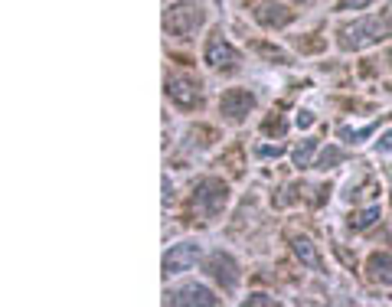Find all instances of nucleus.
I'll list each match as a JSON object with an SVG mask.
<instances>
[{
    "label": "nucleus",
    "instance_id": "obj_1",
    "mask_svg": "<svg viewBox=\"0 0 392 307\" xmlns=\"http://www.w3.org/2000/svg\"><path fill=\"white\" fill-rule=\"evenodd\" d=\"M392 33V23L389 17H367V20H357L353 26H347L340 33V50H363V46H373L379 40Z\"/></svg>",
    "mask_w": 392,
    "mask_h": 307
},
{
    "label": "nucleus",
    "instance_id": "obj_2",
    "mask_svg": "<svg viewBox=\"0 0 392 307\" xmlns=\"http://www.w3.org/2000/svg\"><path fill=\"white\" fill-rule=\"evenodd\" d=\"M226 203H229V187L222 183V180L216 177H206L196 183V193H193V209L200 216H203L206 222L216 219V216L226 209Z\"/></svg>",
    "mask_w": 392,
    "mask_h": 307
},
{
    "label": "nucleus",
    "instance_id": "obj_3",
    "mask_svg": "<svg viewBox=\"0 0 392 307\" xmlns=\"http://www.w3.org/2000/svg\"><path fill=\"white\" fill-rule=\"evenodd\" d=\"M200 23H203V10L193 7V4H177V7H171V10H167V17H163L167 33L177 36V40H187V36H193Z\"/></svg>",
    "mask_w": 392,
    "mask_h": 307
},
{
    "label": "nucleus",
    "instance_id": "obj_4",
    "mask_svg": "<svg viewBox=\"0 0 392 307\" xmlns=\"http://www.w3.org/2000/svg\"><path fill=\"white\" fill-rule=\"evenodd\" d=\"M203 62H206L209 69H216V72H232V69L242 62V56H239V50H232V46L222 40L219 30H216V33L206 40Z\"/></svg>",
    "mask_w": 392,
    "mask_h": 307
},
{
    "label": "nucleus",
    "instance_id": "obj_5",
    "mask_svg": "<svg viewBox=\"0 0 392 307\" xmlns=\"http://www.w3.org/2000/svg\"><path fill=\"white\" fill-rule=\"evenodd\" d=\"M167 95H171V102L177 108H196V105L203 102V86L193 76L173 72V76H167Z\"/></svg>",
    "mask_w": 392,
    "mask_h": 307
},
{
    "label": "nucleus",
    "instance_id": "obj_6",
    "mask_svg": "<svg viewBox=\"0 0 392 307\" xmlns=\"http://www.w3.org/2000/svg\"><path fill=\"white\" fill-rule=\"evenodd\" d=\"M206 274L213 282H219L222 291H236V284H239V265H236V258L229 252H213L206 258Z\"/></svg>",
    "mask_w": 392,
    "mask_h": 307
},
{
    "label": "nucleus",
    "instance_id": "obj_7",
    "mask_svg": "<svg viewBox=\"0 0 392 307\" xmlns=\"http://www.w3.org/2000/svg\"><path fill=\"white\" fill-rule=\"evenodd\" d=\"M252 108H255V95L248 92V88H229L219 98V111L226 121H242Z\"/></svg>",
    "mask_w": 392,
    "mask_h": 307
},
{
    "label": "nucleus",
    "instance_id": "obj_8",
    "mask_svg": "<svg viewBox=\"0 0 392 307\" xmlns=\"http://www.w3.org/2000/svg\"><path fill=\"white\" fill-rule=\"evenodd\" d=\"M200 252H203V248L196 245V242H180V245H173L171 252L163 255V274L171 278V274L190 272L196 265V258H200Z\"/></svg>",
    "mask_w": 392,
    "mask_h": 307
},
{
    "label": "nucleus",
    "instance_id": "obj_9",
    "mask_svg": "<svg viewBox=\"0 0 392 307\" xmlns=\"http://www.w3.org/2000/svg\"><path fill=\"white\" fill-rule=\"evenodd\" d=\"M167 304H219V298L206 284H187V288H180V291H171Z\"/></svg>",
    "mask_w": 392,
    "mask_h": 307
},
{
    "label": "nucleus",
    "instance_id": "obj_10",
    "mask_svg": "<svg viewBox=\"0 0 392 307\" xmlns=\"http://www.w3.org/2000/svg\"><path fill=\"white\" fill-rule=\"evenodd\" d=\"M255 20L262 26H268V30H278V26H288L294 20V13L288 7H282V4H262L255 10Z\"/></svg>",
    "mask_w": 392,
    "mask_h": 307
},
{
    "label": "nucleus",
    "instance_id": "obj_11",
    "mask_svg": "<svg viewBox=\"0 0 392 307\" xmlns=\"http://www.w3.org/2000/svg\"><path fill=\"white\" fill-rule=\"evenodd\" d=\"M369 274H373L376 282L392 284V258L386 255V252H379V255H369Z\"/></svg>",
    "mask_w": 392,
    "mask_h": 307
},
{
    "label": "nucleus",
    "instance_id": "obj_12",
    "mask_svg": "<svg viewBox=\"0 0 392 307\" xmlns=\"http://www.w3.org/2000/svg\"><path fill=\"white\" fill-rule=\"evenodd\" d=\"M294 255H298L307 268H314V272H321V268H324V265H321V255H317L314 245H311L307 239H294Z\"/></svg>",
    "mask_w": 392,
    "mask_h": 307
},
{
    "label": "nucleus",
    "instance_id": "obj_13",
    "mask_svg": "<svg viewBox=\"0 0 392 307\" xmlns=\"http://www.w3.org/2000/svg\"><path fill=\"white\" fill-rule=\"evenodd\" d=\"M376 219H379V206H367V209H359L357 216H350V229L363 232V229H369Z\"/></svg>",
    "mask_w": 392,
    "mask_h": 307
},
{
    "label": "nucleus",
    "instance_id": "obj_14",
    "mask_svg": "<svg viewBox=\"0 0 392 307\" xmlns=\"http://www.w3.org/2000/svg\"><path fill=\"white\" fill-rule=\"evenodd\" d=\"M314 151H317V141L314 137H304L298 147H294V167H311V157H314Z\"/></svg>",
    "mask_w": 392,
    "mask_h": 307
},
{
    "label": "nucleus",
    "instance_id": "obj_15",
    "mask_svg": "<svg viewBox=\"0 0 392 307\" xmlns=\"http://www.w3.org/2000/svg\"><path fill=\"white\" fill-rule=\"evenodd\" d=\"M343 161V151L340 147H324V151H321V157H317V167H321V170H330V167H337V163Z\"/></svg>",
    "mask_w": 392,
    "mask_h": 307
},
{
    "label": "nucleus",
    "instance_id": "obj_16",
    "mask_svg": "<svg viewBox=\"0 0 392 307\" xmlns=\"http://www.w3.org/2000/svg\"><path fill=\"white\" fill-rule=\"evenodd\" d=\"M369 134H373V124H369V128H359V131H350V128L340 131V137H347V141H353V144L363 141V137H369Z\"/></svg>",
    "mask_w": 392,
    "mask_h": 307
},
{
    "label": "nucleus",
    "instance_id": "obj_17",
    "mask_svg": "<svg viewBox=\"0 0 392 307\" xmlns=\"http://www.w3.org/2000/svg\"><path fill=\"white\" fill-rule=\"evenodd\" d=\"M367 4H373V0H340L337 10H359V7H367Z\"/></svg>",
    "mask_w": 392,
    "mask_h": 307
},
{
    "label": "nucleus",
    "instance_id": "obj_18",
    "mask_svg": "<svg viewBox=\"0 0 392 307\" xmlns=\"http://www.w3.org/2000/svg\"><path fill=\"white\" fill-rule=\"evenodd\" d=\"M282 151H284L282 144H275V147L272 144H262V147H258V154H262V157H278Z\"/></svg>",
    "mask_w": 392,
    "mask_h": 307
},
{
    "label": "nucleus",
    "instance_id": "obj_19",
    "mask_svg": "<svg viewBox=\"0 0 392 307\" xmlns=\"http://www.w3.org/2000/svg\"><path fill=\"white\" fill-rule=\"evenodd\" d=\"M311 124H314V115H311V111H301V115H298V128H311Z\"/></svg>",
    "mask_w": 392,
    "mask_h": 307
},
{
    "label": "nucleus",
    "instance_id": "obj_20",
    "mask_svg": "<svg viewBox=\"0 0 392 307\" xmlns=\"http://www.w3.org/2000/svg\"><path fill=\"white\" fill-rule=\"evenodd\" d=\"M248 304H275V298H268V294H252Z\"/></svg>",
    "mask_w": 392,
    "mask_h": 307
},
{
    "label": "nucleus",
    "instance_id": "obj_21",
    "mask_svg": "<svg viewBox=\"0 0 392 307\" xmlns=\"http://www.w3.org/2000/svg\"><path fill=\"white\" fill-rule=\"evenodd\" d=\"M376 147H379V151H392V131H389V134H386V137H383V141H379Z\"/></svg>",
    "mask_w": 392,
    "mask_h": 307
},
{
    "label": "nucleus",
    "instance_id": "obj_22",
    "mask_svg": "<svg viewBox=\"0 0 392 307\" xmlns=\"http://www.w3.org/2000/svg\"><path fill=\"white\" fill-rule=\"evenodd\" d=\"M386 59H389V66H392V50H389V56H386Z\"/></svg>",
    "mask_w": 392,
    "mask_h": 307
},
{
    "label": "nucleus",
    "instance_id": "obj_23",
    "mask_svg": "<svg viewBox=\"0 0 392 307\" xmlns=\"http://www.w3.org/2000/svg\"><path fill=\"white\" fill-rule=\"evenodd\" d=\"M389 173H392V163H389Z\"/></svg>",
    "mask_w": 392,
    "mask_h": 307
},
{
    "label": "nucleus",
    "instance_id": "obj_24",
    "mask_svg": "<svg viewBox=\"0 0 392 307\" xmlns=\"http://www.w3.org/2000/svg\"><path fill=\"white\" fill-rule=\"evenodd\" d=\"M298 4H304V0H298Z\"/></svg>",
    "mask_w": 392,
    "mask_h": 307
}]
</instances>
